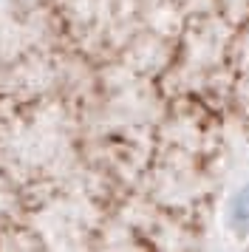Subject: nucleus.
Returning a JSON list of instances; mask_svg holds the SVG:
<instances>
[{
	"instance_id": "nucleus-1",
	"label": "nucleus",
	"mask_w": 249,
	"mask_h": 252,
	"mask_svg": "<svg viewBox=\"0 0 249 252\" xmlns=\"http://www.w3.org/2000/svg\"><path fill=\"white\" fill-rule=\"evenodd\" d=\"M218 224L226 238L235 244H249V153L226 184L218 207Z\"/></svg>"
}]
</instances>
